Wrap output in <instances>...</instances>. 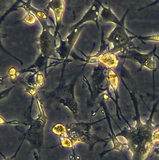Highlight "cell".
I'll return each mask as SVG.
<instances>
[{
    "mask_svg": "<svg viewBox=\"0 0 159 160\" xmlns=\"http://www.w3.org/2000/svg\"><path fill=\"white\" fill-rule=\"evenodd\" d=\"M97 54L92 56L91 58L98 61L99 64L104 66L108 69H112L116 68L119 64V60L116 57V54L107 51L106 53Z\"/></svg>",
    "mask_w": 159,
    "mask_h": 160,
    "instance_id": "10",
    "label": "cell"
},
{
    "mask_svg": "<svg viewBox=\"0 0 159 160\" xmlns=\"http://www.w3.org/2000/svg\"><path fill=\"white\" fill-rule=\"evenodd\" d=\"M36 18L35 16L31 12H29L27 13L24 18L17 22H21V21H24L25 23L29 25H33L36 23Z\"/></svg>",
    "mask_w": 159,
    "mask_h": 160,
    "instance_id": "14",
    "label": "cell"
},
{
    "mask_svg": "<svg viewBox=\"0 0 159 160\" xmlns=\"http://www.w3.org/2000/svg\"><path fill=\"white\" fill-rule=\"evenodd\" d=\"M83 69L84 68L81 70L80 72L69 84H67L64 83L62 81V79H61V82H60L58 87L52 92L51 93L52 95L56 98L61 100L65 98H68V99L74 100V89L75 86L76 84L79 76L80 75Z\"/></svg>",
    "mask_w": 159,
    "mask_h": 160,
    "instance_id": "7",
    "label": "cell"
},
{
    "mask_svg": "<svg viewBox=\"0 0 159 160\" xmlns=\"http://www.w3.org/2000/svg\"><path fill=\"white\" fill-rule=\"evenodd\" d=\"M65 3L63 1H51L49 2L46 10H52L54 14L55 18V31L54 35L57 38L59 34V31L62 26V18L65 9Z\"/></svg>",
    "mask_w": 159,
    "mask_h": 160,
    "instance_id": "8",
    "label": "cell"
},
{
    "mask_svg": "<svg viewBox=\"0 0 159 160\" xmlns=\"http://www.w3.org/2000/svg\"><path fill=\"white\" fill-rule=\"evenodd\" d=\"M24 124V125H27L25 123H21L19 121L17 120H13L11 121H6L2 117H0V125H3V124H9V125H18L19 124Z\"/></svg>",
    "mask_w": 159,
    "mask_h": 160,
    "instance_id": "15",
    "label": "cell"
},
{
    "mask_svg": "<svg viewBox=\"0 0 159 160\" xmlns=\"http://www.w3.org/2000/svg\"><path fill=\"white\" fill-rule=\"evenodd\" d=\"M86 25H83L74 30L69 32V34L65 38V40L61 39L60 34V45L56 48V53L59 55L60 60L65 62L67 61L70 53L72 51L75 43L76 42L82 30Z\"/></svg>",
    "mask_w": 159,
    "mask_h": 160,
    "instance_id": "4",
    "label": "cell"
},
{
    "mask_svg": "<svg viewBox=\"0 0 159 160\" xmlns=\"http://www.w3.org/2000/svg\"><path fill=\"white\" fill-rule=\"evenodd\" d=\"M16 84V85H13L12 87L10 88H8L0 92V101L2 100V99H4L6 97H7L8 95H9L10 92L12 91V90L16 88L17 86L19 84Z\"/></svg>",
    "mask_w": 159,
    "mask_h": 160,
    "instance_id": "16",
    "label": "cell"
},
{
    "mask_svg": "<svg viewBox=\"0 0 159 160\" xmlns=\"http://www.w3.org/2000/svg\"><path fill=\"white\" fill-rule=\"evenodd\" d=\"M7 37V35L6 34H3V33H2V32H0V50L2 51V52L4 53L5 54H7V55H8V56H10V57L16 59V60L17 61L19 62V63H20L21 65V66H22L23 65V62H22V61L21 60L17 58V57H15L14 55H12V54L10 53L9 51H7V49H6L3 46L2 44V38H5Z\"/></svg>",
    "mask_w": 159,
    "mask_h": 160,
    "instance_id": "13",
    "label": "cell"
},
{
    "mask_svg": "<svg viewBox=\"0 0 159 160\" xmlns=\"http://www.w3.org/2000/svg\"><path fill=\"white\" fill-rule=\"evenodd\" d=\"M108 70L100 64L94 68L91 76V88L94 93L98 94L108 90L109 85L108 80Z\"/></svg>",
    "mask_w": 159,
    "mask_h": 160,
    "instance_id": "5",
    "label": "cell"
},
{
    "mask_svg": "<svg viewBox=\"0 0 159 160\" xmlns=\"http://www.w3.org/2000/svg\"><path fill=\"white\" fill-rule=\"evenodd\" d=\"M49 59L50 58H49L44 57L40 54L31 65L23 70L17 72L16 74V77L19 76L22 74L28 72L34 73H41L44 72H45V74L46 75L47 70L48 68V63Z\"/></svg>",
    "mask_w": 159,
    "mask_h": 160,
    "instance_id": "9",
    "label": "cell"
},
{
    "mask_svg": "<svg viewBox=\"0 0 159 160\" xmlns=\"http://www.w3.org/2000/svg\"><path fill=\"white\" fill-rule=\"evenodd\" d=\"M17 71H16V69H15V67H12V68L9 70L8 72V75L11 78H15L16 77V73H17Z\"/></svg>",
    "mask_w": 159,
    "mask_h": 160,
    "instance_id": "18",
    "label": "cell"
},
{
    "mask_svg": "<svg viewBox=\"0 0 159 160\" xmlns=\"http://www.w3.org/2000/svg\"><path fill=\"white\" fill-rule=\"evenodd\" d=\"M128 12V10L123 15L121 24L116 25L115 28L107 38V40L111 43L113 45V48L108 51V52L114 54L122 51L124 53L127 50L129 44L135 38V37L129 36L126 32L124 20Z\"/></svg>",
    "mask_w": 159,
    "mask_h": 160,
    "instance_id": "2",
    "label": "cell"
},
{
    "mask_svg": "<svg viewBox=\"0 0 159 160\" xmlns=\"http://www.w3.org/2000/svg\"><path fill=\"white\" fill-rule=\"evenodd\" d=\"M102 10L100 13L101 19L104 23H113L116 25H119L122 21V19H118L112 12L110 7H105L101 4Z\"/></svg>",
    "mask_w": 159,
    "mask_h": 160,
    "instance_id": "11",
    "label": "cell"
},
{
    "mask_svg": "<svg viewBox=\"0 0 159 160\" xmlns=\"http://www.w3.org/2000/svg\"><path fill=\"white\" fill-rule=\"evenodd\" d=\"M101 4L102 3L99 1H94L90 7L84 14L81 19L77 23L69 28L68 29L69 32L74 30L75 29L84 25L85 23L89 21H92L95 23L97 28L99 29L98 18L100 13V9L102 8Z\"/></svg>",
    "mask_w": 159,
    "mask_h": 160,
    "instance_id": "6",
    "label": "cell"
},
{
    "mask_svg": "<svg viewBox=\"0 0 159 160\" xmlns=\"http://www.w3.org/2000/svg\"><path fill=\"white\" fill-rule=\"evenodd\" d=\"M9 76H7L5 77H1L0 76V85H2L4 83V81L5 79L9 77Z\"/></svg>",
    "mask_w": 159,
    "mask_h": 160,
    "instance_id": "19",
    "label": "cell"
},
{
    "mask_svg": "<svg viewBox=\"0 0 159 160\" xmlns=\"http://www.w3.org/2000/svg\"><path fill=\"white\" fill-rule=\"evenodd\" d=\"M42 32L36 40L40 54L50 59L51 57L55 58L57 38L51 32V27L48 24L42 26Z\"/></svg>",
    "mask_w": 159,
    "mask_h": 160,
    "instance_id": "3",
    "label": "cell"
},
{
    "mask_svg": "<svg viewBox=\"0 0 159 160\" xmlns=\"http://www.w3.org/2000/svg\"><path fill=\"white\" fill-rule=\"evenodd\" d=\"M159 100L155 103L152 110L150 116L146 122L140 120L138 108L136 110V125L131 132V142L132 149L133 153V160H145L148 156L154 142L156 141L155 131L159 127V124L154 125L152 118Z\"/></svg>",
    "mask_w": 159,
    "mask_h": 160,
    "instance_id": "1",
    "label": "cell"
},
{
    "mask_svg": "<svg viewBox=\"0 0 159 160\" xmlns=\"http://www.w3.org/2000/svg\"><path fill=\"white\" fill-rule=\"evenodd\" d=\"M45 78L46 76L42 73H34L26 77L25 80L28 86L35 88H40L45 84Z\"/></svg>",
    "mask_w": 159,
    "mask_h": 160,
    "instance_id": "12",
    "label": "cell"
},
{
    "mask_svg": "<svg viewBox=\"0 0 159 160\" xmlns=\"http://www.w3.org/2000/svg\"><path fill=\"white\" fill-rule=\"evenodd\" d=\"M23 140H24V138H23V139H22V141L21 143V144H20L18 148L17 149V150H16L15 154H14L13 156H11L10 158H7V157H6L5 156H4L3 154H2V153H1V152H0V154L2 155V157H3V158H4L5 160H13L14 158H15V157L17 156V154L18 152L20 149L22 145V143H23Z\"/></svg>",
    "mask_w": 159,
    "mask_h": 160,
    "instance_id": "17",
    "label": "cell"
}]
</instances>
